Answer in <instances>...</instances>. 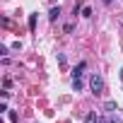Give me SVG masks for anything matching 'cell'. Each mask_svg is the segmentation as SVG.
<instances>
[{"label": "cell", "mask_w": 123, "mask_h": 123, "mask_svg": "<svg viewBox=\"0 0 123 123\" xmlns=\"http://www.w3.org/2000/svg\"><path fill=\"white\" fill-rule=\"evenodd\" d=\"M89 87L94 89V94H101V92H104V80H101L99 75H92V80H89Z\"/></svg>", "instance_id": "obj_1"}, {"label": "cell", "mask_w": 123, "mask_h": 123, "mask_svg": "<svg viewBox=\"0 0 123 123\" xmlns=\"http://www.w3.org/2000/svg\"><path fill=\"white\" fill-rule=\"evenodd\" d=\"M85 68H87V65H85V63H80V65H77V68H75V70H73V77H80V75H82V70H85Z\"/></svg>", "instance_id": "obj_2"}, {"label": "cell", "mask_w": 123, "mask_h": 123, "mask_svg": "<svg viewBox=\"0 0 123 123\" xmlns=\"http://www.w3.org/2000/svg\"><path fill=\"white\" fill-rule=\"evenodd\" d=\"M104 109H106V111H118V106H116V101H111V99H109V101L104 104Z\"/></svg>", "instance_id": "obj_3"}, {"label": "cell", "mask_w": 123, "mask_h": 123, "mask_svg": "<svg viewBox=\"0 0 123 123\" xmlns=\"http://www.w3.org/2000/svg\"><path fill=\"white\" fill-rule=\"evenodd\" d=\"M48 17H51V19H58V17H60V7H53V10L48 12Z\"/></svg>", "instance_id": "obj_4"}, {"label": "cell", "mask_w": 123, "mask_h": 123, "mask_svg": "<svg viewBox=\"0 0 123 123\" xmlns=\"http://www.w3.org/2000/svg\"><path fill=\"white\" fill-rule=\"evenodd\" d=\"M73 89H75V92H80V89H82V82H80V77H75V80H73Z\"/></svg>", "instance_id": "obj_5"}, {"label": "cell", "mask_w": 123, "mask_h": 123, "mask_svg": "<svg viewBox=\"0 0 123 123\" xmlns=\"http://www.w3.org/2000/svg\"><path fill=\"white\" fill-rule=\"evenodd\" d=\"M85 123H97V113H87L85 116Z\"/></svg>", "instance_id": "obj_6"}, {"label": "cell", "mask_w": 123, "mask_h": 123, "mask_svg": "<svg viewBox=\"0 0 123 123\" xmlns=\"http://www.w3.org/2000/svg\"><path fill=\"white\" fill-rule=\"evenodd\" d=\"M29 27H31V31L36 29V15H31V17H29Z\"/></svg>", "instance_id": "obj_7"}, {"label": "cell", "mask_w": 123, "mask_h": 123, "mask_svg": "<svg viewBox=\"0 0 123 123\" xmlns=\"http://www.w3.org/2000/svg\"><path fill=\"white\" fill-rule=\"evenodd\" d=\"M104 3H106V5H111V3H113V0H104Z\"/></svg>", "instance_id": "obj_8"}, {"label": "cell", "mask_w": 123, "mask_h": 123, "mask_svg": "<svg viewBox=\"0 0 123 123\" xmlns=\"http://www.w3.org/2000/svg\"><path fill=\"white\" fill-rule=\"evenodd\" d=\"M121 80H123V70H121Z\"/></svg>", "instance_id": "obj_9"}]
</instances>
